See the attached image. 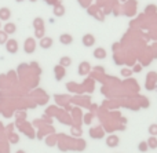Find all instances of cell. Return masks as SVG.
<instances>
[{
  "instance_id": "15",
  "label": "cell",
  "mask_w": 157,
  "mask_h": 153,
  "mask_svg": "<svg viewBox=\"0 0 157 153\" xmlns=\"http://www.w3.org/2000/svg\"><path fill=\"white\" fill-rule=\"evenodd\" d=\"M32 2H35V0H32Z\"/></svg>"
},
{
  "instance_id": "9",
  "label": "cell",
  "mask_w": 157,
  "mask_h": 153,
  "mask_svg": "<svg viewBox=\"0 0 157 153\" xmlns=\"http://www.w3.org/2000/svg\"><path fill=\"white\" fill-rule=\"evenodd\" d=\"M61 65H71V59H69L68 57H63L62 59H61Z\"/></svg>"
},
{
  "instance_id": "7",
  "label": "cell",
  "mask_w": 157,
  "mask_h": 153,
  "mask_svg": "<svg viewBox=\"0 0 157 153\" xmlns=\"http://www.w3.org/2000/svg\"><path fill=\"white\" fill-rule=\"evenodd\" d=\"M4 32L6 33H14L15 32V25L14 24H7L4 28Z\"/></svg>"
},
{
  "instance_id": "1",
  "label": "cell",
  "mask_w": 157,
  "mask_h": 153,
  "mask_svg": "<svg viewBox=\"0 0 157 153\" xmlns=\"http://www.w3.org/2000/svg\"><path fill=\"white\" fill-rule=\"evenodd\" d=\"M25 51H26L28 54L35 51V41H33L32 39H28L26 40V44H25Z\"/></svg>"
},
{
  "instance_id": "12",
  "label": "cell",
  "mask_w": 157,
  "mask_h": 153,
  "mask_svg": "<svg viewBox=\"0 0 157 153\" xmlns=\"http://www.w3.org/2000/svg\"><path fill=\"white\" fill-rule=\"evenodd\" d=\"M63 13V8L59 7V8H55V14H58V15H61V14Z\"/></svg>"
},
{
  "instance_id": "10",
  "label": "cell",
  "mask_w": 157,
  "mask_h": 153,
  "mask_svg": "<svg viewBox=\"0 0 157 153\" xmlns=\"http://www.w3.org/2000/svg\"><path fill=\"white\" fill-rule=\"evenodd\" d=\"M105 51H103V50H97V51H95V57H105Z\"/></svg>"
},
{
  "instance_id": "2",
  "label": "cell",
  "mask_w": 157,
  "mask_h": 153,
  "mask_svg": "<svg viewBox=\"0 0 157 153\" xmlns=\"http://www.w3.org/2000/svg\"><path fill=\"white\" fill-rule=\"evenodd\" d=\"M94 41H95V39H94V36H92V35H86L83 37L84 46H92V44H94Z\"/></svg>"
},
{
  "instance_id": "14",
  "label": "cell",
  "mask_w": 157,
  "mask_h": 153,
  "mask_svg": "<svg viewBox=\"0 0 157 153\" xmlns=\"http://www.w3.org/2000/svg\"><path fill=\"white\" fill-rule=\"evenodd\" d=\"M17 2H22V0H17Z\"/></svg>"
},
{
  "instance_id": "8",
  "label": "cell",
  "mask_w": 157,
  "mask_h": 153,
  "mask_svg": "<svg viewBox=\"0 0 157 153\" xmlns=\"http://www.w3.org/2000/svg\"><path fill=\"white\" fill-rule=\"evenodd\" d=\"M6 36H7V33L6 32H0V44L6 43Z\"/></svg>"
},
{
  "instance_id": "3",
  "label": "cell",
  "mask_w": 157,
  "mask_h": 153,
  "mask_svg": "<svg viewBox=\"0 0 157 153\" xmlns=\"http://www.w3.org/2000/svg\"><path fill=\"white\" fill-rule=\"evenodd\" d=\"M51 44H52V39H50V37H43L40 41V46L43 47V48H50Z\"/></svg>"
},
{
  "instance_id": "6",
  "label": "cell",
  "mask_w": 157,
  "mask_h": 153,
  "mask_svg": "<svg viewBox=\"0 0 157 153\" xmlns=\"http://www.w3.org/2000/svg\"><path fill=\"white\" fill-rule=\"evenodd\" d=\"M59 40H61V43H62V44H71L73 39H72L71 35H62L59 37Z\"/></svg>"
},
{
  "instance_id": "4",
  "label": "cell",
  "mask_w": 157,
  "mask_h": 153,
  "mask_svg": "<svg viewBox=\"0 0 157 153\" xmlns=\"http://www.w3.org/2000/svg\"><path fill=\"white\" fill-rule=\"evenodd\" d=\"M7 51L11 52V54H15L17 52V43L14 40H10L7 43Z\"/></svg>"
},
{
  "instance_id": "11",
  "label": "cell",
  "mask_w": 157,
  "mask_h": 153,
  "mask_svg": "<svg viewBox=\"0 0 157 153\" xmlns=\"http://www.w3.org/2000/svg\"><path fill=\"white\" fill-rule=\"evenodd\" d=\"M35 26H36V29H39V28H43V22H41V19H36L35 21Z\"/></svg>"
},
{
  "instance_id": "5",
  "label": "cell",
  "mask_w": 157,
  "mask_h": 153,
  "mask_svg": "<svg viewBox=\"0 0 157 153\" xmlns=\"http://www.w3.org/2000/svg\"><path fill=\"white\" fill-rule=\"evenodd\" d=\"M10 15H11V13L8 8H2L0 10V19H8Z\"/></svg>"
},
{
  "instance_id": "13",
  "label": "cell",
  "mask_w": 157,
  "mask_h": 153,
  "mask_svg": "<svg viewBox=\"0 0 157 153\" xmlns=\"http://www.w3.org/2000/svg\"><path fill=\"white\" fill-rule=\"evenodd\" d=\"M145 149H146V148H145V143H142V145H141V151H145Z\"/></svg>"
}]
</instances>
